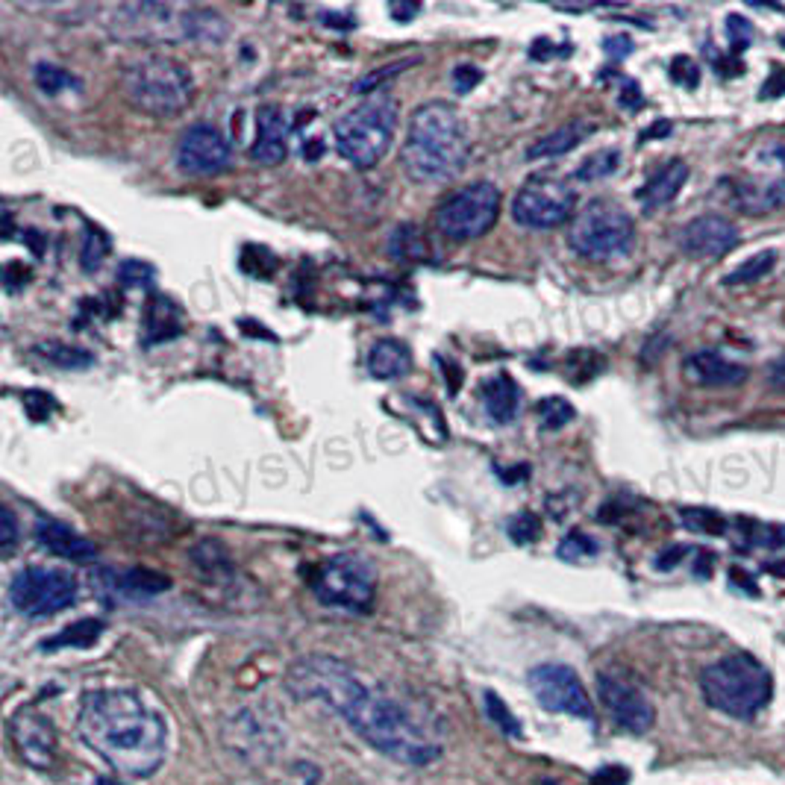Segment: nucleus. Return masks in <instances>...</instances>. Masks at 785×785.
Returning <instances> with one entry per match:
<instances>
[{
	"instance_id": "35",
	"label": "nucleus",
	"mask_w": 785,
	"mask_h": 785,
	"mask_svg": "<svg viewBox=\"0 0 785 785\" xmlns=\"http://www.w3.org/2000/svg\"><path fill=\"white\" fill-rule=\"evenodd\" d=\"M109 253V239L101 233V230H89L83 239V251H80V259H83V268L85 271H97L104 265V259Z\"/></svg>"
},
{
	"instance_id": "38",
	"label": "nucleus",
	"mask_w": 785,
	"mask_h": 785,
	"mask_svg": "<svg viewBox=\"0 0 785 785\" xmlns=\"http://www.w3.org/2000/svg\"><path fill=\"white\" fill-rule=\"evenodd\" d=\"M118 280L124 285H130V289H135V285H151L154 283V268L147 265V262H142V259H124L118 265Z\"/></svg>"
},
{
	"instance_id": "32",
	"label": "nucleus",
	"mask_w": 785,
	"mask_h": 785,
	"mask_svg": "<svg viewBox=\"0 0 785 785\" xmlns=\"http://www.w3.org/2000/svg\"><path fill=\"white\" fill-rule=\"evenodd\" d=\"M535 412H539V421H542L544 430H562L565 423L577 415L574 406H571L565 397H544Z\"/></svg>"
},
{
	"instance_id": "5",
	"label": "nucleus",
	"mask_w": 785,
	"mask_h": 785,
	"mask_svg": "<svg viewBox=\"0 0 785 785\" xmlns=\"http://www.w3.org/2000/svg\"><path fill=\"white\" fill-rule=\"evenodd\" d=\"M124 97L144 115L168 118L177 115L192 101L194 83L183 62L165 54H144L124 68Z\"/></svg>"
},
{
	"instance_id": "12",
	"label": "nucleus",
	"mask_w": 785,
	"mask_h": 785,
	"mask_svg": "<svg viewBox=\"0 0 785 785\" xmlns=\"http://www.w3.org/2000/svg\"><path fill=\"white\" fill-rule=\"evenodd\" d=\"M527 682L532 689V697L547 709V712L574 715L580 720H589V724L594 720L591 697H589V691H585V685L577 677L574 668L559 665V662L535 665L530 671Z\"/></svg>"
},
{
	"instance_id": "7",
	"label": "nucleus",
	"mask_w": 785,
	"mask_h": 785,
	"mask_svg": "<svg viewBox=\"0 0 785 785\" xmlns=\"http://www.w3.org/2000/svg\"><path fill=\"white\" fill-rule=\"evenodd\" d=\"M568 244L585 259L627 256L635 244V224L624 206L612 201H591L577 212Z\"/></svg>"
},
{
	"instance_id": "17",
	"label": "nucleus",
	"mask_w": 785,
	"mask_h": 785,
	"mask_svg": "<svg viewBox=\"0 0 785 785\" xmlns=\"http://www.w3.org/2000/svg\"><path fill=\"white\" fill-rule=\"evenodd\" d=\"M289 115L277 104H265L256 112V139L251 144V159L259 165H280L289 154Z\"/></svg>"
},
{
	"instance_id": "27",
	"label": "nucleus",
	"mask_w": 785,
	"mask_h": 785,
	"mask_svg": "<svg viewBox=\"0 0 785 785\" xmlns=\"http://www.w3.org/2000/svg\"><path fill=\"white\" fill-rule=\"evenodd\" d=\"M104 632V621H94V618H83L77 624L65 627L62 632H56L51 641L42 644V651H62V647H92Z\"/></svg>"
},
{
	"instance_id": "41",
	"label": "nucleus",
	"mask_w": 785,
	"mask_h": 785,
	"mask_svg": "<svg viewBox=\"0 0 785 785\" xmlns=\"http://www.w3.org/2000/svg\"><path fill=\"white\" fill-rule=\"evenodd\" d=\"M406 65H412V62H397V65H389V68H383V71H377V74H371V77H365L363 83H359V92H371L373 85H383V80H389V77H394L397 71H403Z\"/></svg>"
},
{
	"instance_id": "21",
	"label": "nucleus",
	"mask_w": 785,
	"mask_h": 785,
	"mask_svg": "<svg viewBox=\"0 0 785 785\" xmlns=\"http://www.w3.org/2000/svg\"><path fill=\"white\" fill-rule=\"evenodd\" d=\"M106 589L124 601H147L171 589V580L156 574L151 568H127V571H104Z\"/></svg>"
},
{
	"instance_id": "45",
	"label": "nucleus",
	"mask_w": 785,
	"mask_h": 785,
	"mask_svg": "<svg viewBox=\"0 0 785 785\" xmlns=\"http://www.w3.org/2000/svg\"><path fill=\"white\" fill-rule=\"evenodd\" d=\"M765 156L774 162V165H782V168H785V144H770L768 151H765Z\"/></svg>"
},
{
	"instance_id": "3",
	"label": "nucleus",
	"mask_w": 785,
	"mask_h": 785,
	"mask_svg": "<svg viewBox=\"0 0 785 785\" xmlns=\"http://www.w3.org/2000/svg\"><path fill=\"white\" fill-rule=\"evenodd\" d=\"M471 151L465 121L447 101H430L412 112L401 162L415 183H442L462 171Z\"/></svg>"
},
{
	"instance_id": "13",
	"label": "nucleus",
	"mask_w": 785,
	"mask_h": 785,
	"mask_svg": "<svg viewBox=\"0 0 785 785\" xmlns=\"http://www.w3.org/2000/svg\"><path fill=\"white\" fill-rule=\"evenodd\" d=\"M597 694H601L606 712L612 715V720L621 730H627L632 735H641V732H647L653 727L656 709L651 703V697H647L639 685H635L632 680H627L624 674L603 671V674L597 677Z\"/></svg>"
},
{
	"instance_id": "14",
	"label": "nucleus",
	"mask_w": 785,
	"mask_h": 785,
	"mask_svg": "<svg viewBox=\"0 0 785 785\" xmlns=\"http://www.w3.org/2000/svg\"><path fill=\"white\" fill-rule=\"evenodd\" d=\"M177 165L192 177H215L230 165V142L212 124H194L177 144Z\"/></svg>"
},
{
	"instance_id": "8",
	"label": "nucleus",
	"mask_w": 785,
	"mask_h": 785,
	"mask_svg": "<svg viewBox=\"0 0 785 785\" xmlns=\"http://www.w3.org/2000/svg\"><path fill=\"white\" fill-rule=\"evenodd\" d=\"M501 212V192L494 183H471L453 192L435 209V227L451 242H471L489 233Z\"/></svg>"
},
{
	"instance_id": "28",
	"label": "nucleus",
	"mask_w": 785,
	"mask_h": 785,
	"mask_svg": "<svg viewBox=\"0 0 785 785\" xmlns=\"http://www.w3.org/2000/svg\"><path fill=\"white\" fill-rule=\"evenodd\" d=\"M777 259L780 253L777 251H762V253H753L750 259H744L739 268H732L724 283L727 285H747V283H759L765 280L770 271L777 268Z\"/></svg>"
},
{
	"instance_id": "31",
	"label": "nucleus",
	"mask_w": 785,
	"mask_h": 785,
	"mask_svg": "<svg viewBox=\"0 0 785 785\" xmlns=\"http://www.w3.org/2000/svg\"><path fill=\"white\" fill-rule=\"evenodd\" d=\"M389 251L394 259H418L423 251V235L415 224H401L394 233H392V242H389Z\"/></svg>"
},
{
	"instance_id": "2",
	"label": "nucleus",
	"mask_w": 785,
	"mask_h": 785,
	"mask_svg": "<svg viewBox=\"0 0 785 785\" xmlns=\"http://www.w3.org/2000/svg\"><path fill=\"white\" fill-rule=\"evenodd\" d=\"M83 744L124 777H151L168 753V720L133 689H97L80 701Z\"/></svg>"
},
{
	"instance_id": "43",
	"label": "nucleus",
	"mask_w": 785,
	"mask_h": 785,
	"mask_svg": "<svg viewBox=\"0 0 785 785\" xmlns=\"http://www.w3.org/2000/svg\"><path fill=\"white\" fill-rule=\"evenodd\" d=\"M768 383L774 385V389H785V356L774 359V363L768 365Z\"/></svg>"
},
{
	"instance_id": "1",
	"label": "nucleus",
	"mask_w": 785,
	"mask_h": 785,
	"mask_svg": "<svg viewBox=\"0 0 785 785\" xmlns=\"http://www.w3.org/2000/svg\"><path fill=\"white\" fill-rule=\"evenodd\" d=\"M285 685L297 701H321L330 706L347 720V727L394 762L430 765L442 756L439 739L412 715V709L380 689H371L342 659L321 653L297 659L285 674Z\"/></svg>"
},
{
	"instance_id": "46",
	"label": "nucleus",
	"mask_w": 785,
	"mask_h": 785,
	"mask_svg": "<svg viewBox=\"0 0 785 785\" xmlns=\"http://www.w3.org/2000/svg\"><path fill=\"white\" fill-rule=\"evenodd\" d=\"M94 785H124V782H118V780H109V777H97V780H94Z\"/></svg>"
},
{
	"instance_id": "11",
	"label": "nucleus",
	"mask_w": 785,
	"mask_h": 785,
	"mask_svg": "<svg viewBox=\"0 0 785 785\" xmlns=\"http://www.w3.org/2000/svg\"><path fill=\"white\" fill-rule=\"evenodd\" d=\"M373 571L359 556L342 553L318 565L313 577V591L323 606L363 612L373 601Z\"/></svg>"
},
{
	"instance_id": "47",
	"label": "nucleus",
	"mask_w": 785,
	"mask_h": 785,
	"mask_svg": "<svg viewBox=\"0 0 785 785\" xmlns=\"http://www.w3.org/2000/svg\"><path fill=\"white\" fill-rule=\"evenodd\" d=\"M780 42H785V35H780Z\"/></svg>"
},
{
	"instance_id": "23",
	"label": "nucleus",
	"mask_w": 785,
	"mask_h": 785,
	"mask_svg": "<svg viewBox=\"0 0 785 785\" xmlns=\"http://www.w3.org/2000/svg\"><path fill=\"white\" fill-rule=\"evenodd\" d=\"M482 406L485 415L497 423L515 421L521 409V385L509 373H494L482 383Z\"/></svg>"
},
{
	"instance_id": "25",
	"label": "nucleus",
	"mask_w": 785,
	"mask_h": 785,
	"mask_svg": "<svg viewBox=\"0 0 785 785\" xmlns=\"http://www.w3.org/2000/svg\"><path fill=\"white\" fill-rule=\"evenodd\" d=\"M591 124L582 121V118H574L571 124H565V127H559L553 133H547L544 139L535 142L527 156L530 159H553V156H562L568 151H574V147L585 139V135H591Z\"/></svg>"
},
{
	"instance_id": "26",
	"label": "nucleus",
	"mask_w": 785,
	"mask_h": 785,
	"mask_svg": "<svg viewBox=\"0 0 785 785\" xmlns=\"http://www.w3.org/2000/svg\"><path fill=\"white\" fill-rule=\"evenodd\" d=\"M144 321H147V342H165V339H171V335L180 333L177 306H174L168 297H162V294H156V297L147 301Z\"/></svg>"
},
{
	"instance_id": "20",
	"label": "nucleus",
	"mask_w": 785,
	"mask_h": 785,
	"mask_svg": "<svg viewBox=\"0 0 785 785\" xmlns=\"http://www.w3.org/2000/svg\"><path fill=\"white\" fill-rule=\"evenodd\" d=\"M732 204L744 215H770L785 209V180L782 177H741L732 185Z\"/></svg>"
},
{
	"instance_id": "10",
	"label": "nucleus",
	"mask_w": 785,
	"mask_h": 785,
	"mask_svg": "<svg viewBox=\"0 0 785 785\" xmlns=\"http://www.w3.org/2000/svg\"><path fill=\"white\" fill-rule=\"evenodd\" d=\"M577 194L571 183L551 174H539L521 185L512 201V218L530 230H553L574 215Z\"/></svg>"
},
{
	"instance_id": "4",
	"label": "nucleus",
	"mask_w": 785,
	"mask_h": 785,
	"mask_svg": "<svg viewBox=\"0 0 785 785\" xmlns=\"http://www.w3.org/2000/svg\"><path fill=\"white\" fill-rule=\"evenodd\" d=\"M701 691L715 712L750 720L768 706L774 694V677L756 656L730 653L701 671Z\"/></svg>"
},
{
	"instance_id": "29",
	"label": "nucleus",
	"mask_w": 785,
	"mask_h": 785,
	"mask_svg": "<svg viewBox=\"0 0 785 785\" xmlns=\"http://www.w3.org/2000/svg\"><path fill=\"white\" fill-rule=\"evenodd\" d=\"M35 353L59 368H89L94 363V356L89 351L74 347V344H62V342H45L35 347Z\"/></svg>"
},
{
	"instance_id": "42",
	"label": "nucleus",
	"mask_w": 785,
	"mask_h": 785,
	"mask_svg": "<svg viewBox=\"0 0 785 785\" xmlns=\"http://www.w3.org/2000/svg\"><path fill=\"white\" fill-rule=\"evenodd\" d=\"M782 92H785V68H774L770 80L765 83L762 94H765V97H777V94H782Z\"/></svg>"
},
{
	"instance_id": "18",
	"label": "nucleus",
	"mask_w": 785,
	"mask_h": 785,
	"mask_svg": "<svg viewBox=\"0 0 785 785\" xmlns=\"http://www.w3.org/2000/svg\"><path fill=\"white\" fill-rule=\"evenodd\" d=\"M682 373L689 383L703 385V389H730V385H741L750 371L730 363L718 351H697L682 363Z\"/></svg>"
},
{
	"instance_id": "22",
	"label": "nucleus",
	"mask_w": 785,
	"mask_h": 785,
	"mask_svg": "<svg viewBox=\"0 0 785 785\" xmlns=\"http://www.w3.org/2000/svg\"><path fill=\"white\" fill-rule=\"evenodd\" d=\"M689 165L682 159H671L659 168L651 180H647L641 189H639V204L644 209H659V206H668L674 197L682 192V185L689 183Z\"/></svg>"
},
{
	"instance_id": "40",
	"label": "nucleus",
	"mask_w": 785,
	"mask_h": 785,
	"mask_svg": "<svg viewBox=\"0 0 785 785\" xmlns=\"http://www.w3.org/2000/svg\"><path fill=\"white\" fill-rule=\"evenodd\" d=\"M451 80H453V89H456L459 94H468L473 85L482 80V74H480V68H473V65H459V68L453 71Z\"/></svg>"
},
{
	"instance_id": "16",
	"label": "nucleus",
	"mask_w": 785,
	"mask_h": 785,
	"mask_svg": "<svg viewBox=\"0 0 785 785\" xmlns=\"http://www.w3.org/2000/svg\"><path fill=\"white\" fill-rule=\"evenodd\" d=\"M739 244V230L724 215H701L680 230V251L694 259H718Z\"/></svg>"
},
{
	"instance_id": "15",
	"label": "nucleus",
	"mask_w": 785,
	"mask_h": 785,
	"mask_svg": "<svg viewBox=\"0 0 785 785\" xmlns=\"http://www.w3.org/2000/svg\"><path fill=\"white\" fill-rule=\"evenodd\" d=\"M9 739L21 762H27L30 768L47 770L56 762V730L33 709H21L9 718Z\"/></svg>"
},
{
	"instance_id": "30",
	"label": "nucleus",
	"mask_w": 785,
	"mask_h": 785,
	"mask_svg": "<svg viewBox=\"0 0 785 785\" xmlns=\"http://www.w3.org/2000/svg\"><path fill=\"white\" fill-rule=\"evenodd\" d=\"M618 165H621V151H615V147H603V151H597L589 159L580 162L577 180H585V183L603 180V177H609V174H615Z\"/></svg>"
},
{
	"instance_id": "37",
	"label": "nucleus",
	"mask_w": 785,
	"mask_h": 785,
	"mask_svg": "<svg viewBox=\"0 0 785 785\" xmlns=\"http://www.w3.org/2000/svg\"><path fill=\"white\" fill-rule=\"evenodd\" d=\"M539 532H542V521L532 512H521L509 521V539L518 542V544H532L535 539H539Z\"/></svg>"
},
{
	"instance_id": "36",
	"label": "nucleus",
	"mask_w": 785,
	"mask_h": 785,
	"mask_svg": "<svg viewBox=\"0 0 785 785\" xmlns=\"http://www.w3.org/2000/svg\"><path fill=\"white\" fill-rule=\"evenodd\" d=\"M594 553H597L594 539H589V535L580 532V530L568 532L562 539V544H559V556L568 559V562H580V559H589Z\"/></svg>"
},
{
	"instance_id": "9",
	"label": "nucleus",
	"mask_w": 785,
	"mask_h": 785,
	"mask_svg": "<svg viewBox=\"0 0 785 785\" xmlns=\"http://www.w3.org/2000/svg\"><path fill=\"white\" fill-rule=\"evenodd\" d=\"M80 585L62 568H24L9 582V603L24 618H51L77 603Z\"/></svg>"
},
{
	"instance_id": "33",
	"label": "nucleus",
	"mask_w": 785,
	"mask_h": 785,
	"mask_svg": "<svg viewBox=\"0 0 785 785\" xmlns=\"http://www.w3.org/2000/svg\"><path fill=\"white\" fill-rule=\"evenodd\" d=\"M33 80H35V85H39V89H42L45 94H56V92L68 89V85L77 83L65 68L51 65V62H39V65H35Z\"/></svg>"
},
{
	"instance_id": "34",
	"label": "nucleus",
	"mask_w": 785,
	"mask_h": 785,
	"mask_svg": "<svg viewBox=\"0 0 785 785\" xmlns=\"http://www.w3.org/2000/svg\"><path fill=\"white\" fill-rule=\"evenodd\" d=\"M485 709H489V718L494 720L497 727H501L503 735H509V739H521V735H523L521 720L509 712V706L501 701V697L492 694V691H485Z\"/></svg>"
},
{
	"instance_id": "6",
	"label": "nucleus",
	"mask_w": 785,
	"mask_h": 785,
	"mask_svg": "<svg viewBox=\"0 0 785 785\" xmlns=\"http://www.w3.org/2000/svg\"><path fill=\"white\" fill-rule=\"evenodd\" d=\"M394 127H397V104L385 94H373L359 106L347 109L335 121L333 127L335 151L356 168H371L389 151Z\"/></svg>"
},
{
	"instance_id": "44",
	"label": "nucleus",
	"mask_w": 785,
	"mask_h": 785,
	"mask_svg": "<svg viewBox=\"0 0 785 785\" xmlns=\"http://www.w3.org/2000/svg\"><path fill=\"white\" fill-rule=\"evenodd\" d=\"M392 15H394L397 21L415 18V15H418V4H394V6H392Z\"/></svg>"
},
{
	"instance_id": "19",
	"label": "nucleus",
	"mask_w": 785,
	"mask_h": 785,
	"mask_svg": "<svg viewBox=\"0 0 785 785\" xmlns=\"http://www.w3.org/2000/svg\"><path fill=\"white\" fill-rule=\"evenodd\" d=\"M33 539L42 551L54 553L59 559H68V562H92L97 556V547L89 539H83L80 532H74L71 527H65V523H59L54 518H42L35 523Z\"/></svg>"
},
{
	"instance_id": "24",
	"label": "nucleus",
	"mask_w": 785,
	"mask_h": 785,
	"mask_svg": "<svg viewBox=\"0 0 785 785\" xmlns=\"http://www.w3.org/2000/svg\"><path fill=\"white\" fill-rule=\"evenodd\" d=\"M409 368H412V353L409 347L397 339H380L371 344L368 351V371L371 377L377 380H397L406 377Z\"/></svg>"
},
{
	"instance_id": "39",
	"label": "nucleus",
	"mask_w": 785,
	"mask_h": 785,
	"mask_svg": "<svg viewBox=\"0 0 785 785\" xmlns=\"http://www.w3.org/2000/svg\"><path fill=\"white\" fill-rule=\"evenodd\" d=\"M0 527H4V535H0V551H4V556H9L12 551H15V544H18L15 515H12V509H9V506L0 509Z\"/></svg>"
}]
</instances>
